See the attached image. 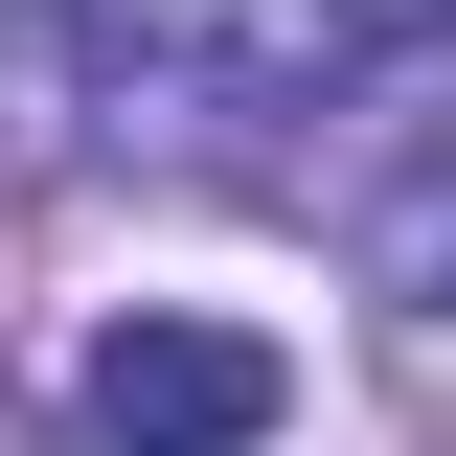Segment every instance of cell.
I'll return each mask as SVG.
<instances>
[{
    "label": "cell",
    "instance_id": "cell-1",
    "mask_svg": "<svg viewBox=\"0 0 456 456\" xmlns=\"http://www.w3.org/2000/svg\"><path fill=\"white\" fill-rule=\"evenodd\" d=\"M388 23L411 0H69V46L137 114H320V92H365Z\"/></svg>",
    "mask_w": 456,
    "mask_h": 456
},
{
    "label": "cell",
    "instance_id": "cell-2",
    "mask_svg": "<svg viewBox=\"0 0 456 456\" xmlns=\"http://www.w3.org/2000/svg\"><path fill=\"white\" fill-rule=\"evenodd\" d=\"M274 411H297V365L251 320H114L92 365H69V434L92 456H251Z\"/></svg>",
    "mask_w": 456,
    "mask_h": 456
},
{
    "label": "cell",
    "instance_id": "cell-3",
    "mask_svg": "<svg viewBox=\"0 0 456 456\" xmlns=\"http://www.w3.org/2000/svg\"><path fill=\"white\" fill-rule=\"evenodd\" d=\"M365 251H388V297H456V160L388 183V228H365Z\"/></svg>",
    "mask_w": 456,
    "mask_h": 456
},
{
    "label": "cell",
    "instance_id": "cell-4",
    "mask_svg": "<svg viewBox=\"0 0 456 456\" xmlns=\"http://www.w3.org/2000/svg\"><path fill=\"white\" fill-rule=\"evenodd\" d=\"M434 23H456V0H434Z\"/></svg>",
    "mask_w": 456,
    "mask_h": 456
}]
</instances>
